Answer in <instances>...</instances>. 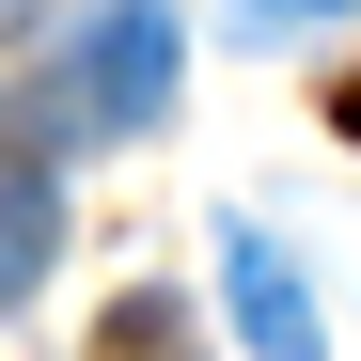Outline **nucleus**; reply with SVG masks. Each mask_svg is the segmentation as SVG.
<instances>
[{
  "label": "nucleus",
  "instance_id": "7ed1b4c3",
  "mask_svg": "<svg viewBox=\"0 0 361 361\" xmlns=\"http://www.w3.org/2000/svg\"><path fill=\"white\" fill-rule=\"evenodd\" d=\"M47 252H63V189L47 173H0V314L47 283Z\"/></svg>",
  "mask_w": 361,
  "mask_h": 361
},
{
  "label": "nucleus",
  "instance_id": "f03ea898",
  "mask_svg": "<svg viewBox=\"0 0 361 361\" xmlns=\"http://www.w3.org/2000/svg\"><path fill=\"white\" fill-rule=\"evenodd\" d=\"M220 314H235L252 361H330L314 345V283H298V252H283L267 220H220Z\"/></svg>",
  "mask_w": 361,
  "mask_h": 361
},
{
  "label": "nucleus",
  "instance_id": "20e7f679",
  "mask_svg": "<svg viewBox=\"0 0 361 361\" xmlns=\"http://www.w3.org/2000/svg\"><path fill=\"white\" fill-rule=\"evenodd\" d=\"M94 361H204V345H189V314L142 283V298H110V314H94Z\"/></svg>",
  "mask_w": 361,
  "mask_h": 361
},
{
  "label": "nucleus",
  "instance_id": "423d86ee",
  "mask_svg": "<svg viewBox=\"0 0 361 361\" xmlns=\"http://www.w3.org/2000/svg\"><path fill=\"white\" fill-rule=\"evenodd\" d=\"M345 142H361V79H345Z\"/></svg>",
  "mask_w": 361,
  "mask_h": 361
},
{
  "label": "nucleus",
  "instance_id": "f257e3e1",
  "mask_svg": "<svg viewBox=\"0 0 361 361\" xmlns=\"http://www.w3.org/2000/svg\"><path fill=\"white\" fill-rule=\"evenodd\" d=\"M173 63H189V32H173V0H110L79 16V47L47 63V142H126L173 110Z\"/></svg>",
  "mask_w": 361,
  "mask_h": 361
},
{
  "label": "nucleus",
  "instance_id": "39448f33",
  "mask_svg": "<svg viewBox=\"0 0 361 361\" xmlns=\"http://www.w3.org/2000/svg\"><path fill=\"white\" fill-rule=\"evenodd\" d=\"M252 32H314V16H345V0H235Z\"/></svg>",
  "mask_w": 361,
  "mask_h": 361
}]
</instances>
